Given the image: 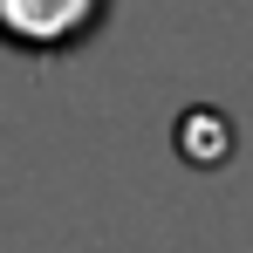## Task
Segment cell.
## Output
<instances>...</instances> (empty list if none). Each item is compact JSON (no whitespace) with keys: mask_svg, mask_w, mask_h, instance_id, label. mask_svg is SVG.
<instances>
[{"mask_svg":"<svg viewBox=\"0 0 253 253\" xmlns=\"http://www.w3.org/2000/svg\"><path fill=\"white\" fill-rule=\"evenodd\" d=\"M110 0H0V42L21 55H69L103 35Z\"/></svg>","mask_w":253,"mask_h":253,"instance_id":"cell-1","label":"cell"}]
</instances>
